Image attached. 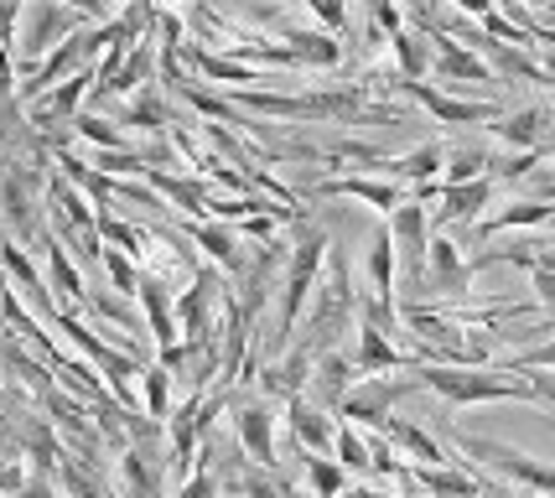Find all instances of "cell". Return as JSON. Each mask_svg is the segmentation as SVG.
Returning a JSON list of instances; mask_svg holds the SVG:
<instances>
[{
  "mask_svg": "<svg viewBox=\"0 0 555 498\" xmlns=\"http://www.w3.org/2000/svg\"><path fill=\"white\" fill-rule=\"evenodd\" d=\"M415 384L436 390L447 405H493V400H534L530 380H508L504 369H452V363H415Z\"/></svg>",
  "mask_w": 555,
  "mask_h": 498,
  "instance_id": "6da1fadb",
  "label": "cell"
},
{
  "mask_svg": "<svg viewBox=\"0 0 555 498\" xmlns=\"http://www.w3.org/2000/svg\"><path fill=\"white\" fill-rule=\"evenodd\" d=\"M327 250H333V234L317 229V224H301V234L291 244V260H286V281H281V311H275V348L286 343L301 311H307V296L317 291V276L327 265Z\"/></svg>",
  "mask_w": 555,
  "mask_h": 498,
  "instance_id": "7a4b0ae2",
  "label": "cell"
},
{
  "mask_svg": "<svg viewBox=\"0 0 555 498\" xmlns=\"http://www.w3.org/2000/svg\"><path fill=\"white\" fill-rule=\"evenodd\" d=\"M52 328L63 332L73 348H78V354H83L99 369V374H104V384H109V395H115V400H120V405H135V390H130V380H135V374L145 369L141 358L120 354V348H115V343H104L94 328H83V317H78V311H63V307H57V311H52Z\"/></svg>",
  "mask_w": 555,
  "mask_h": 498,
  "instance_id": "3957f363",
  "label": "cell"
},
{
  "mask_svg": "<svg viewBox=\"0 0 555 498\" xmlns=\"http://www.w3.org/2000/svg\"><path fill=\"white\" fill-rule=\"evenodd\" d=\"M462 451L483 457V468L504 473L508 483H519V488H530V494H540V498H555V468L540 462V457H530V451L508 447V442H493V436H462Z\"/></svg>",
  "mask_w": 555,
  "mask_h": 498,
  "instance_id": "277c9868",
  "label": "cell"
},
{
  "mask_svg": "<svg viewBox=\"0 0 555 498\" xmlns=\"http://www.w3.org/2000/svg\"><path fill=\"white\" fill-rule=\"evenodd\" d=\"M389 234H395V255L405 265L411 285H421L426 255H431V208H426L421 197H405V203L389 214Z\"/></svg>",
  "mask_w": 555,
  "mask_h": 498,
  "instance_id": "5b68a950",
  "label": "cell"
},
{
  "mask_svg": "<svg viewBox=\"0 0 555 498\" xmlns=\"http://www.w3.org/2000/svg\"><path fill=\"white\" fill-rule=\"evenodd\" d=\"M415 390V380H385V374H374V380H359L348 390V400L338 405V416L348 426H369V431H385V421L395 416V405L400 395Z\"/></svg>",
  "mask_w": 555,
  "mask_h": 498,
  "instance_id": "8992f818",
  "label": "cell"
},
{
  "mask_svg": "<svg viewBox=\"0 0 555 498\" xmlns=\"http://www.w3.org/2000/svg\"><path fill=\"white\" fill-rule=\"evenodd\" d=\"M395 89H405L415 104H426V110H431V119H441V125H493V119L504 115L493 99H457V94H441V89H431V84H405V78H400Z\"/></svg>",
  "mask_w": 555,
  "mask_h": 498,
  "instance_id": "52a82bcc",
  "label": "cell"
},
{
  "mask_svg": "<svg viewBox=\"0 0 555 498\" xmlns=\"http://www.w3.org/2000/svg\"><path fill=\"white\" fill-rule=\"evenodd\" d=\"M171 285L162 281V276H151V270H141V311H145V328H151V343H156V358H167L171 348H182V328H177V307H171L167 296Z\"/></svg>",
  "mask_w": 555,
  "mask_h": 498,
  "instance_id": "ba28073f",
  "label": "cell"
},
{
  "mask_svg": "<svg viewBox=\"0 0 555 498\" xmlns=\"http://www.w3.org/2000/svg\"><path fill=\"white\" fill-rule=\"evenodd\" d=\"M493 136L504 145H514V151H555L551 145V130H555V110H545V104H525V110H508V115H499L493 125H488Z\"/></svg>",
  "mask_w": 555,
  "mask_h": 498,
  "instance_id": "9c48e42d",
  "label": "cell"
},
{
  "mask_svg": "<svg viewBox=\"0 0 555 498\" xmlns=\"http://www.w3.org/2000/svg\"><path fill=\"white\" fill-rule=\"evenodd\" d=\"M473 285V260H462L452 239H431V255H426V276L415 291H431V296H467Z\"/></svg>",
  "mask_w": 555,
  "mask_h": 498,
  "instance_id": "30bf717a",
  "label": "cell"
},
{
  "mask_svg": "<svg viewBox=\"0 0 555 498\" xmlns=\"http://www.w3.org/2000/svg\"><path fill=\"white\" fill-rule=\"evenodd\" d=\"M214 296H218V276L203 265V270H193V285L171 302L177 307V328H182V343L188 348H197L203 337H208V317H214Z\"/></svg>",
  "mask_w": 555,
  "mask_h": 498,
  "instance_id": "8fae6325",
  "label": "cell"
},
{
  "mask_svg": "<svg viewBox=\"0 0 555 498\" xmlns=\"http://www.w3.org/2000/svg\"><path fill=\"white\" fill-rule=\"evenodd\" d=\"M286 426H291L296 451H307V457H333V436H338V426H333V416H327L322 405H312L307 395L286 400Z\"/></svg>",
  "mask_w": 555,
  "mask_h": 498,
  "instance_id": "7c38bea8",
  "label": "cell"
},
{
  "mask_svg": "<svg viewBox=\"0 0 555 498\" xmlns=\"http://www.w3.org/2000/svg\"><path fill=\"white\" fill-rule=\"evenodd\" d=\"M353 363H359L363 380H374V374H395V369L415 363V354L395 348V343H389V332L379 328L369 311H359V354H353Z\"/></svg>",
  "mask_w": 555,
  "mask_h": 498,
  "instance_id": "4fadbf2b",
  "label": "cell"
},
{
  "mask_svg": "<svg viewBox=\"0 0 555 498\" xmlns=\"http://www.w3.org/2000/svg\"><path fill=\"white\" fill-rule=\"evenodd\" d=\"M83 94H94V68L63 78L57 89H48L42 99H31L26 110H31V119H37V125H57V119H68V125H73V119L83 115Z\"/></svg>",
  "mask_w": 555,
  "mask_h": 498,
  "instance_id": "5bb4252c",
  "label": "cell"
},
{
  "mask_svg": "<svg viewBox=\"0 0 555 498\" xmlns=\"http://www.w3.org/2000/svg\"><path fill=\"white\" fill-rule=\"evenodd\" d=\"M234 431H240V447L249 451V462L260 473H275V416H270V405H240Z\"/></svg>",
  "mask_w": 555,
  "mask_h": 498,
  "instance_id": "9a60e30c",
  "label": "cell"
},
{
  "mask_svg": "<svg viewBox=\"0 0 555 498\" xmlns=\"http://www.w3.org/2000/svg\"><path fill=\"white\" fill-rule=\"evenodd\" d=\"M317 192H327V197H359V203L379 208V214H395L411 197L405 182H395V177H327Z\"/></svg>",
  "mask_w": 555,
  "mask_h": 498,
  "instance_id": "2e32d148",
  "label": "cell"
},
{
  "mask_svg": "<svg viewBox=\"0 0 555 498\" xmlns=\"http://www.w3.org/2000/svg\"><path fill=\"white\" fill-rule=\"evenodd\" d=\"M353 374H359V363L348 354H338V348H327V354L312 363V390L317 400L312 405H322V410H338L343 400H348V390H353Z\"/></svg>",
  "mask_w": 555,
  "mask_h": 498,
  "instance_id": "e0dca14e",
  "label": "cell"
},
{
  "mask_svg": "<svg viewBox=\"0 0 555 498\" xmlns=\"http://www.w3.org/2000/svg\"><path fill=\"white\" fill-rule=\"evenodd\" d=\"M281 48H286V63L291 68H338L343 63V42L333 31H281L275 37Z\"/></svg>",
  "mask_w": 555,
  "mask_h": 498,
  "instance_id": "ac0fdd59",
  "label": "cell"
},
{
  "mask_svg": "<svg viewBox=\"0 0 555 498\" xmlns=\"http://www.w3.org/2000/svg\"><path fill=\"white\" fill-rule=\"evenodd\" d=\"M405 483H415L426 498H483L488 494L467 468H421V462H411V468H405Z\"/></svg>",
  "mask_w": 555,
  "mask_h": 498,
  "instance_id": "d6986e66",
  "label": "cell"
},
{
  "mask_svg": "<svg viewBox=\"0 0 555 498\" xmlns=\"http://www.w3.org/2000/svg\"><path fill=\"white\" fill-rule=\"evenodd\" d=\"M379 171H389L395 182H411V188H426V182H441V171H447V145H415L405 156H385Z\"/></svg>",
  "mask_w": 555,
  "mask_h": 498,
  "instance_id": "ffe728a7",
  "label": "cell"
},
{
  "mask_svg": "<svg viewBox=\"0 0 555 498\" xmlns=\"http://www.w3.org/2000/svg\"><path fill=\"white\" fill-rule=\"evenodd\" d=\"M385 442L389 447H400L411 462H421V468H452V457H447V447L436 442L431 431H421L415 421H400V416H389L385 421Z\"/></svg>",
  "mask_w": 555,
  "mask_h": 498,
  "instance_id": "44dd1931",
  "label": "cell"
},
{
  "mask_svg": "<svg viewBox=\"0 0 555 498\" xmlns=\"http://www.w3.org/2000/svg\"><path fill=\"white\" fill-rule=\"evenodd\" d=\"M395 265H400L395 234H389V224H379L374 239H369V291H374V302L389 311H395Z\"/></svg>",
  "mask_w": 555,
  "mask_h": 498,
  "instance_id": "7402d4cb",
  "label": "cell"
},
{
  "mask_svg": "<svg viewBox=\"0 0 555 498\" xmlns=\"http://www.w3.org/2000/svg\"><path fill=\"white\" fill-rule=\"evenodd\" d=\"M488 197H493V177L457 182V188L441 182V208H436V218H441V224H473L478 208H488Z\"/></svg>",
  "mask_w": 555,
  "mask_h": 498,
  "instance_id": "603a6c76",
  "label": "cell"
},
{
  "mask_svg": "<svg viewBox=\"0 0 555 498\" xmlns=\"http://www.w3.org/2000/svg\"><path fill=\"white\" fill-rule=\"evenodd\" d=\"M48 291H57V296H63V311L89 307V285H83V276H78L73 255L57 244V239H48Z\"/></svg>",
  "mask_w": 555,
  "mask_h": 498,
  "instance_id": "cb8c5ba5",
  "label": "cell"
},
{
  "mask_svg": "<svg viewBox=\"0 0 555 498\" xmlns=\"http://www.w3.org/2000/svg\"><path fill=\"white\" fill-rule=\"evenodd\" d=\"M540 224H555V203H540V197H519V203L499 208L493 218H483V224H478V234L493 239V234H508V229H540Z\"/></svg>",
  "mask_w": 555,
  "mask_h": 498,
  "instance_id": "d4e9b609",
  "label": "cell"
},
{
  "mask_svg": "<svg viewBox=\"0 0 555 498\" xmlns=\"http://www.w3.org/2000/svg\"><path fill=\"white\" fill-rule=\"evenodd\" d=\"M193 244L197 250H208V260L218 270H229V276H244V244L234 229H223V224H193Z\"/></svg>",
  "mask_w": 555,
  "mask_h": 498,
  "instance_id": "484cf974",
  "label": "cell"
},
{
  "mask_svg": "<svg viewBox=\"0 0 555 498\" xmlns=\"http://www.w3.org/2000/svg\"><path fill=\"white\" fill-rule=\"evenodd\" d=\"M389 48H395V68H400V78L405 84H426V73H431V48H426V37L421 31H395L389 37Z\"/></svg>",
  "mask_w": 555,
  "mask_h": 498,
  "instance_id": "4316f807",
  "label": "cell"
},
{
  "mask_svg": "<svg viewBox=\"0 0 555 498\" xmlns=\"http://www.w3.org/2000/svg\"><path fill=\"white\" fill-rule=\"evenodd\" d=\"M0 265H5V270H11V281L22 285L26 296H31V302H37V307L48 311V317H52V311H57V307H52V296H48V281H42V276H37V265L26 260V250H22V244H0Z\"/></svg>",
  "mask_w": 555,
  "mask_h": 498,
  "instance_id": "83f0119b",
  "label": "cell"
},
{
  "mask_svg": "<svg viewBox=\"0 0 555 498\" xmlns=\"http://www.w3.org/2000/svg\"><path fill=\"white\" fill-rule=\"evenodd\" d=\"M151 188L171 197L182 214H203L208 208V188L197 182V177H177V171H162V166H151Z\"/></svg>",
  "mask_w": 555,
  "mask_h": 498,
  "instance_id": "f1b7e54d",
  "label": "cell"
},
{
  "mask_svg": "<svg viewBox=\"0 0 555 498\" xmlns=\"http://www.w3.org/2000/svg\"><path fill=\"white\" fill-rule=\"evenodd\" d=\"M141 405H145V416H151V426H167L171 421V374L162 369V363H145L141 369Z\"/></svg>",
  "mask_w": 555,
  "mask_h": 498,
  "instance_id": "f546056e",
  "label": "cell"
},
{
  "mask_svg": "<svg viewBox=\"0 0 555 498\" xmlns=\"http://www.w3.org/2000/svg\"><path fill=\"white\" fill-rule=\"evenodd\" d=\"M193 63L208 78H218V84H229V89H244V84H260V73L249 68L244 58H234V52H193Z\"/></svg>",
  "mask_w": 555,
  "mask_h": 498,
  "instance_id": "4dcf8cb0",
  "label": "cell"
},
{
  "mask_svg": "<svg viewBox=\"0 0 555 498\" xmlns=\"http://www.w3.org/2000/svg\"><path fill=\"white\" fill-rule=\"evenodd\" d=\"M197 400H203V395H193L188 405H177V410H171V421H167L171 457H177V462H188V457L197 451V436H203V426H197Z\"/></svg>",
  "mask_w": 555,
  "mask_h": 498,
  "instance_id": "1f68e13d",
  "label": "cell"
},
{
  "mask_svg": "<svg viewBox=\"0 0 555 498\" xmlns=\"http://www.w3.org/2000/svg\"><path fill=\"white\" fill-rule=\"evenodd\" d=\"M493 171V156H488L483 145H462V151H447V171H441V182L447 188H457V182H478Z\"/></svg>",
  "mask_w": 555,
  "mask_h": 498,
  "instance_id": "d6a6232c",
  "label": "cell"
},
{
  "mask_svg": "<svg viewBox=\"0 0 555 498\" xmlns=\"http://www.w3.org/2000/svg\"><path fill=\"white\" fill-rule=\"evenodd\" d=\"M307 483H312L317 498H343L348 494V468H343L338 457H307Z\"/></svg>",
  "mask_w": 555,
  "mask_h": 498,
  "instance_id": "836d02e7",
  "label": "cell"
},
{
  "mask_svg": "<svg viewBox=\"0 0 555 498\" xmlns=\"http://www.w3.org/2000/svg\"><path fill=\"white\" fill-rule=\"evenodd\" d=\"M125 125H141V130H156V136H162V130H171L167 104H162V94H156L151 84H145L130 104H125Z\"/></svg>",
  "mask_w": 555,
  "mask_h": 498,
  "instance_id": "e575fe53",
  "label": "cell"
},
{
  "mask_svg": "<svg viewBox=\"0 0 555 498\" xmlns=\"http://www.w3.org/2000/svg\"><path fill=\"white\" fill-rule=\"evenodd\" d=\"M73 136H78V141H89L94 151H125V130L115 125V119H104V115H78L73 119Z\"/></svg>",
  "mask_w": 555,
  "mask_h": 498,
  "instance_id": "d590c367",
  "label": "cell"
},
{
  "mask_svg": "<svg viewBox=\"0 0 555 498\" xmlns=\"http://www.w3.org/2000/svg\"><path fill=\"white\" fill-rule=\"evenodd\" d=\"M333 457H338L348 473H369V468H374V462H369V436H359V426H348V421H338Z\"/></svg>",
  "mask_w": 555,
  "mask_h": 498,
  "instance_id": "8d00e7d4",
  "label": "cell"
},
{
  "mask_svg": "<svg viewBox=\"0 0 555 498\" xmlns=\"http://www.w3.org/2000/svg\"><path fill=\"white\" fill-rule=\"evenodd\" d=\"M99 265H104V276H109V285H115L120 296H135V291H141V265L130 260L125 250H109V244H104V250H99Z\"/></svg>",
  "mask_w": 555,
  "mask_h": 498,
  "instance_id": "74e56055",
  "label": "cell"
},
{
  "mask_svg": "<svg viewBox=\"0 0 555 498\" xmlns=\"http://www.w3.org/2000/svg\"><path fill=\"white\" fill-rule=\"evenodd\" d=\"M5 214L16 224V234H31L37 218H31V192H26L22 177H5Z\"/></svg>",
  "mask_w": 555,
  "mask_h": 498,
  "instance_id": "f35d334b",
  "label": "cell"
},
{
  "mask_svg": "<svg viewBox=\"0 0 555 498\" xmlns=\"http://www.w3.org/2000/svg\"><path fill=\"white\" fill-rule=\"evenodd\" d=\"M125 498H156V473L141 451H125Z\"/></svg>",
  "mask_w": 555,
  "mask_h": 498,
  "instance_id": "ab89813d",
  "label": "cell"
},
{
  "mask_svg": "<svg viewBox=\"0 0 555 498\" xmlns=\"http://www.w3.org/2000/svg\"><path fill=\"white\" fill-rule=\"evenodd\" d=\"M504 374H525V369H555V337H545V343H534V348H525V354H514L499 363Z\"/></svg>",
  "mask_w": 555,
  "mask_h": 498,
  "instance_id": "60d3db41",
  "label": "cell"
},
{
  "mask_svg": "<svg viewBox=\"0 0 555 498\" xmlns=\"http://www.w3.org/2000/svg\"><path fill=\"white\" fill-rule=\"evenodd\" d=\"M240 494L244 498H291V483H281V477H266L260 468H255V473H240Z\"/></svg>",
  "mask_w": 555,
  "mask_h": 498,
  "instance_id": "b9f144b4",
  "label": "cell"
},
{
  "mask_svg": "<svg viewBox=\"0 0 555 498\" xmlns=\"http://www.w3.org/2000/svg\"><path fill=\"white\" fill-rule=\"evenodd\" d=\"M57 477H63V488H68L73 498H99V488H94V483H89V477L78 473L73 462H63V457H57Z\"/></svg>",
  "mask_w": 555,
  "mask_h": 498,
  "instance_id": "7bdbcfd3",
  "label": "cell"
},
{
  "mask_svg": "<svg viewBox=\"0 0 555 498\" xmlns=\"http://www.w3.org/2000/svg\"><path fill=\"white\" fill-rule=\"evenodd\" d=\"M16 16H22V0H0V52H11L16 42Z\"/></svg>",
  "mask_w": 555,
  "mask_h": 498,
  "instance_id": "ee69618b",
  "label": "cell"
},
{
  "mask_svg": "<svg viewBox=\"0 0 555 498\" xmlns=\"http://www.w3.org/2000/svg\"><path fill=\"white\" fill-rule=\"evenodd\" d=\"M307 5L317 11V22H327L333 31H343V26H348V5H343V0H307Z\"/></svg>",
  "mask_w": 555,
  "mask_h": 498,
  "instance_id": "f6af8a7d",
  "label": "cell"
},
{
  "mask_svg": "<svg viewBox=\"0 0 555 498\" xmlns=\"http://www.w3.org/2000/svg\"><path fill=\"white\" fill-rule=\"evenodd\" d=\"M177 498H218V477L214 473H193L182 483V494Z\"/></svg>",
  "mask_w": 555,
  "mask_h": 498,
  "instance_id": "bcb514c9",
  "label": "cell"
},
{
  "mask_svg": "<svg viewBox=\"0 0 555 498\" xmlns=\"http://www.w3.org/2000/svg\"><path fill=\"white\" fill-rule=\"evenodd\" d=\"M530 281H534V296H540V307L555 317V270H530Z\"/></svg>",
  "mask_w": 555,
  "mask_h": 498,
  "instance_id": "7dc6e473",
  "label": "cell"
},
{
  "mask_svg": "<svg viewBox=\"0 0 555 498\" xmlns=\"http://www.w3.org/2000/svg\"><path fill=\"white\" fill-rule=\"evenodd\" d=\"M530 390H534V400L555 405V369H530Z\"/></svg>",
  "mask_w": 555,
  "mask_h": 498,
  "instance_id": "c3c4849f",
  "label": "cell"
},
{
  "mask_svg": "<svg viewBox=\"0 0 555 498\" xmlns=\"http://www.w3.org/2000/svg\"><path fill=\"white\" fill-rule=\"evenodd\" d=\"M457 11H467V16H478V22H488L493 16V0H452Z\"/></svg>",
  "mask_w": 555,
  "mask_h": 498,
  "instance_id": "681fc988",
  "label": "cell"
},
{
  "mask_svg": "<svg viewBox=\"0 0 555 498\" xmlns=\"http://www.w3.org/2000/svg\"><path fill=\"white\" fill-rule=\"evenodd\" d=\"M22 498H52V488L37 477V483H26V488H22Z\"/></svg>",
  "mask_w": 555,
  "mask_h": 498,
  "instance_id": "f907efd6",
  "label": "cell"
}]
</instances>
